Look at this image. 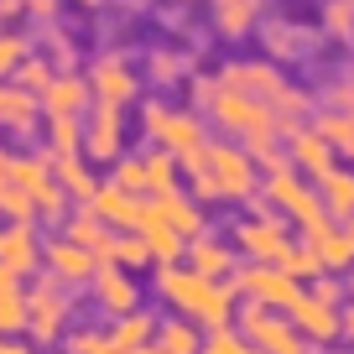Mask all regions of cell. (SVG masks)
Instances as JSON below:
<instances>
[{
	"mask_svg": "<svg viewBox=\"0 0 354 354\" xmlns=\"http://www.w3.org/2000/svg\"><path fill=\"white\" fill-rule=\"evenodd\" d=\"M156 292H162L188 323H203V328H224V323L234 318V302H240L230 281L198 277L188 266H162V271H156Z\"/></svg>",
	"mask_w": 354,
	"mask_h": 354,
	"instance_id": "cell-1",
	"label": "cell"
},
{
	"mask_svg": "<svg viewBox=\"0 0 354 354\" xmlns=\"http://www.w3.org/2000/svg\"><path fill=\"white\" fill-rule=\"evenodd\" d=\"M146 131L162 151L177 156V172H193L203 167V146H209V131H203L198 115H183V110H167V104H146Z\"/></svg>",
	"mask_w": 354,
	"mask_h": 354,
	"instance_id": "cell-2",
	"label": "cell"
},
{
	"mask_svg": "<svg viewBox=\"0 0 354 354\" xmlns=\"http://www.w3.org/2000/svg\"><path fill=\"white\" fill-rule=\"evenodd\" d=\"M230 323H240V339H250L261 354H308L313 344L302 339L297 328H292V318L287 313H277V308H261V302H234V318Z\"/></svg>",
	"mask_w": 354,
	"mask_h": 354,
	"instance_id": "cell-3",
	"label": "cell"
},
{
	"mask_svg": "<svg viewBox=\"0 0 354 354\" xmlns=\"http://www.w3.org/2000/svg\"><path fill=\"white\" fill-rule=\"evenodd\" d=\"M266 193H271V203H277V209H287L292 219L302 224V234H308V240L328 230V209H323V198L297 177V167H292V162L271 167V177H266Z\"/></svg>",
	"mask_w": 354,
	"mask_h": 354,
	"instance_id": "cell-4",
	"label": "cell"
},
{
	"mask_svg": "<svg viewBox=\"0 0 354 354\" xmlns=\"http://www.w3.org/2000/svg\"><path fill=\"white\" fill-rule=\"evenodd\" d=\"M230 287L234 292H245L250 302H261V308H277V313H287L292 302L302 297V281L297 277H287L281 266H266V261H255V266H245V271H230Z\"/></svg>",
	"mask_w": 354,
	"mask_h": 354,
	"instance_id": "cell-5",
	"label": "cell"
},
{
	"mask_svg": "<svg viewBox=\"0 0 354 354\" xmlns=\"http://www.w3.org/2000/svg\"><path fill=\"white\" fill-rule=\"evenodd\" d=\"M21 302H26V328H32L42 344L63 333L68 292H63V281H57V277H37V281H32V292H21Z\"/></svg>",
	"mask_w": 354,
	"mask_h": 354,
	"instance_id": "cell-6",
	"label": "cell"
},
{
	"mask_svg": "<svg viewBox=\"0 0 354 354\" xmlns=\"http://www.w3.org/2000/svg\"><path fill=\"white\" fill-rule=\"evenodd\" d=\"M203 167H209L219 198H250L255 193V162L240 151V146H203Z\"/></svg>",
	"mask_w": 354,
	"mask_h": 354,
	"instance_id": "cell-7",
	"label": "cell"
},
{
	"mask_svg": "<svg viewBox=\"0 0 354 354\" xmlns=\"http://www.w3.org/2000/svg\"><path fill=\"white\" fill-rule=\"evenodd\" d=\"M234 245H240L250 261H266V266H277L281 261V250L292 245V234H287V219H281L277 209H261L255 219H245L240 230H234Z\"/></svg>",
	"mask_w": 354,
	"mask_h": 354,
	"instance_id": "cell-8",
	"label": "cell"
},
{
	"mask_svg": "<svg viewBox=\"0 0 354 354\" xmlns=\"http://www.w3.org/2000/svg\"><path fill=\"white\" fill-rule=\"evenodd\" d=\"M287 318H292V328H297L308 344H333L339 339V308L323 302V297H313V292H302V297L292 302Z\"/></svg>",
	"mask_w": 354,
	"mask_h": 354,
	"instance_id": "cell-9",
	"label": "cell"
},
{
	"mask_svg": "<svg viewBox=\"0 0 354 354\" xmlns=\"http://www.w3.org/2000/svg\"><path fill=\"white\" fill-rule=\"evenodd\" d=\"M42 266H47V277H57L63 287H84L100 261H94V250H84V245H73V240H47Z\"/></svg>",
	"mask_w": 354,
	"mask_h": 354,
	"instance_id": "cell-10",
	"label": "cell"
},
{
	"mask_svg": "<svg viewBox=\"0 0 354 354\" xmlns=\"http://www.w3.org/2000/svg\"><path fill=\"white\" fill-rule=\"evenodd\" d=\"M78 156H84V162H115V156H120V110H115V104H94Z\"/></svg>",
	"mask_w": 354,
	"mask_h": 354,
	"instance_id": "cell-11",
	"label": "cell"
},
{
	"mask_svg": "<svg viewBox=\"0 0 354 354\" xmlns=\"http://www.w3.org/2000/svg\"><path fill=\"white\" fill-rule=\"evenodd\" d=\"M146 214L151 219H162L172 234H183V240H193V234H203V203H193L188 193H156V198H146Z\"/></svg>",
	"mask_w": 354,
	"mask_h": 354,
	"instance_id": "cell-12",
	"label": "cell"
},
{
	"mask_svg": "<svg viewBox=\"0 0 354 354\" xmlns=\"http://www.w3.org/2000/svg\"><path fill=\"white\" fill-rule=\"evenodd\" d=\"M281 136L292 141V167L297 172H308V177H323V172H333V151H328V141H323L318 131H308V125H281Z\"/></svg>",
	"mask_w": 354,
	"mask_h": 354,
	"instance_id": "cell-13",
	"label": "cell"
},
{
	"mask_svg": "<svg viewBox=\"0 0 354 354\" xmlns=\"http://www.w3.org/2000/svg\"><path fill=\"white\" fill-rule=\"evenodd\" d=\"M94 302H100L104 313H115V318H120V313H131V308H141V292H136V281L125 277L120 266H94Z\"/></svg>",
	"mask_w": 354,
	"mask_h": 354,
	"instance_id": "cell-14",
	"label": "cell"
},
{
	"mask_svg": "<svg viewBox=\"0 0 354 354\" xmlns=\"http://www.w3.org/2000/svg\"><path fill=\"white\" fill-rule=\"evenodd\" d=\"M37 110L42 115H84L88 110V84L73 73H53L47 88L37 94Z\"/></svg>",
	"mask_w": 354,
	"mask_h": 354,
	"instance_id": "cell-15",
	"label": "cell"
},
{
	"mask_svg": "<svg viewBox=\"0 0 354 354\" xmlns=\"http://www.w3.org/2000/svg\"><path fill=\"white\" fill-rule=\"evenodd\" d=\"M0 266H11L16 277H32L42 266V245H37L32 224H6L0 230Z\"/></svg>",
	"mask_w": 354,
	"mask_h": 354,
	"instance_id": "cell-16",
	"label": "cell"
},
{
	"mask_svg": "<svg viewBox=\"0 0 354 354\" xmlns=\"http://www.w3.org/2000/svg\"><path fill=\"white\" fill-rule=\"evenodd\" d=\"M141 203L146 198H136V193H125V188H94V198H88V209L104 219V230H136L141 224Z\"/></svg>",
	"mask_w": 354,
	"mask_h": 354,
	"instance_id": "cell-17",
	"label": "cell"
},
{
	"mask_svg": "<svg viewBox=\"0 0 354 354\" xmlns=\"http://www.w3.org/2000/svg\"><path fill=\"white\" fill-rule=\"evenodd\" d=\"M136 73L120 63H100L94 73H88V100H100V104H115V110H125V104L136 100Z\"/></svg>",
	"mask_w": 354,
	"mask_h": 354,
	"instance_id": "cell-18",
	"label": "cell"
},
{
	"mask_svg": "<svg viewBox=\"0 0 354 354\" xmlns=\"http://www.w3.org/2000/svg\"><path fill=\"white\" fill-rule=\"evenodd\" d=\"M183 255H188V271L214 277V281H224L234 271V250L224 240H214V234H193V240L183 245Z\"/></svg>",
	"mask_w": 354,
	"mask_h": 354,
	"instance_id": "cell-19",
	"label": "cell"
},
{
	"mask_svg": "<svg viewBox=\"0 0 354 354\" xmlns=\"http://www.w3.org/2000/svg\"><path fill=\"white\" fill-rule=\"evenodd\" d=\"M219 84H230V88H245V94H250V100H261V104H271L281 94V73L277 68H266V63H234V68H224V78Z\"/></svg>",
	"mask_w": 354,
	"mask_h": 354,
	"instance_id": "cell-20",
	"label": "cell"
},
{
	"mask_svg": "<svg viewBox=\"0 0 354 354\" xmlns=\"http://www.w3.org/2000/svg\"><path fill=\"white\" fill-rule=\"evenodd\" d=\"M47 167H53V183H57V188H63L68 193V198H94V188H100V177H94V172H88V162H84V156H47Z\"/></svg>",
	"mask_w": 354,
	"mask_h": 354,
	"instance_id": "cell-21",
	"label": "cell"
},
{
	"mask_svg": "<svg viewBox=\"0 0 354 354\" xmlns=\"http://www.w3.org/2000/svg\"><path fill=\"white\" fill-rule=\"evenodd\" d=\"M6 183H16L21 193H32V203H37L47 188H53V167H47V156H11Z\"/></svg>",
	"mask_w": 354,
	"mask_h": 354,
	"instance_id": "cell-22",
	"label": "cell"
},
{
	"mask_svg": "<svg viewBox=\"0 0 354 354\" xmlns=\"http://www.w3.org/2000/svg\"><path fill=\"white\" fill-rule=\"evenodd\" d=\"M198 344H203V333L183 318L156 323V333H151V354H198Z\"/></svg>",
	"mask_w": 354,
	"mask_h": 354,
	"instance_id": "cell-23",
	"label": "cell"
},
{
	"mask_svg": "<svg viewBox=\"0 0 354 354\" xmlns=\"http://www.w3.org/2000/svg\"><path fill=\"white\" fill-rule=\"evenodd\" d=\"M308 245L318 250V266H323V271H349V266H354V240H349L344 230H333V224H328L323 234H313Z\"/></svg>",
	"mask_w": 354,
	"mask_h": 354,
	"instance_id": "cell-24",
	"label": "cell"
},
{
	"mask_svg": "<svg viewBox=\"0 0 354 354\" xmlns=\"http://www.w3.org/2000/svg\"><path fill=\"white\" fill-rule=\"evenodd\" d=\"M318 198H323L328 214H344V219H349V214H354V172H344V167L323 172L318 177Z\"/></svg>",
	"mask_w": 354,
	"mask_h": 354,
	"instance_id": "cell-25",
	"label": "cell"
},
{
	"mask_svg": "<svg viewBox=\"0 0 354 354\" xmlns=\"http://www.w3.org/2000/svg\"><path fill=\"white\" fill-rule=\"evenodd\" d=\"M214 26H219L224 37H245L255 21V11H261V0H214Z\"/></svg>",
	"mask_w": 354,
	"mask_h": 354,
	"instance_id": "cell-26",
	"label": "cell"
},
{
	"mask_svg": "<svg viewBox=\"0 0 354 354\" xmlns=\"http://www.w3.org/2000/svg\"><path fill=\"white\" fill-rule=\"evenodd\" d=\"M151 333H156V318H151V313H141V308H131V313L115 318L110 344H115V349H136V344H151Z\"/></svg>",
	"mask_w": 354,
	"mask_h": 354,
	"instance_id": "cell-27",
	"label": "cell"
},
{
	"mask_svg": "<svg viewBox=\"0 0 354 354\" xmlns=\"http://www.w3.org/2000/svg\"><path fill=\"white\" fill-rule=\"evenodd\" d=\"M37 115H42V110H37V94H32V88H21V84L6 88V115H0V125H11V131L32 136Z\"/></svg>",
	"mask_w": 354,
	"mask_h": 354,
	"instance_id": "cell-28",
	"label": "cell"
},
{
	"mask_svg": "<svg viewBox=\"0 0 354 354\" xmlns=\"http://www.w3.org/2000/svg\"><path fill=\"white\" fill-rule=\"evenodd\" d=\"M313 131L328 141V151L354 156V110H328V115H318V125H313Z\"/></svg>",
	"mask_w": 354,
	"mask_h": 354,
	"instance_id": "cell-29",
	"label": "cell"
},
{
	"mask_svg": "<svg viewBox=\"0 0 354 354\" xmlns=\"http://www.w3.org/2000/svg\"><path fill=\"white\" fill-rule=\"evenodd\" d=\"M47 146L53 156H73L84 146V115H47Z\"/></svg>",
	"mask_w": 354,
	"mask_h": 354,
	"instance_id": "cell-30",
	"label": "cell"
},
{
	"mask_svg": "<svg viewBox=\"0 0 354 354\" xmlns=\"http://www.w3.org/2000/svg\"><path fill=\"white\" fill-rule=\"evenodd\" d=\"M141 167H146V198H156V193H172L177 183H183V172H177V156H172V151L141 156Z\"/></svg>",
	"mask_w": 354,
	"mask_h": 354,
	"instance_id": "cell-31",
	"label": "cell"
},
{
	"mask_svg": "<svg viewBox=\"0 0 354 354\" xmlns=\"http://www.w3.org/2000/svg\"><path fill=\"white\" fill-rule=\"evenodd\" d=\"M277 266L287 271V277H297V281H313V277H323V266H318V250H313L308 240H302V245L292 240L287 250H281V261H277Z\"/></svg>",
	"mask_w": 354,
	"mask_h": 354,
	"instance_id": "cell-32",
	"label": "cell"
},
{
	"mask_svg": "<svg viewBox=\"0 0 354 354\" xmlns=\"http://www.w3.org/2000/svg\"><path fill=\"white\" fill-rule=\"evenodd\" d=\"M104 219L94 209H84V214H73V219H68V230H63V240H73V245H84V250H94V245L104 240Z\"/></svg>",
	"mask_w": 354,
	"mask_h": 354,
	"instance_id": "cell-33",
	"label": "cell"
},
{
	"mask_svg": "<svg viewBox=\"0 0 354 354\" xmlns=\"http://www.w3.org/2000/svg\"><path fill=\"white\" fill-rule=\"evenodd\" d=\"M0 214H6L11 224H32L37 203H32V193H21L16 183H0Z\"/></svg>",
	"mask_w": 354,
	"mask_h": 354,
	"instance_id": "cell-34",
	"label": "cell"
},
{
	"mask_svg": "<svg viewBox=\"0 0 354 354\" xmlns=\"http://www.w3.org/2000/svg\"><path fill=\"white\" fill-rule=\"evenodd\" d=\"M198 354H261V349H255V344H245L240 333H234L230 323H224V328H214L209 339L198 344Z\"/></svg>",
	"mask_w": 354,
	"mask_h": 354,
	"instance_id": "cell-35",
	"label": "cell"
},
{
	"mask_svg": "<svg viewBox=\"0 0 354 354\" xmlns=\"http://www.w3.org/2000/svg\"><path fill=\"white\" fill-rule=\"evenodd\" d=\"M115 188L146 198V167H141V156H115Z\"/></svg>",
	"mask_w": 354,
	"mask_h": 354,
	"instance_id": "cell-36",
	"label": "cell"
},
{
	"mask_svg": "<svg viewBox=\"0 0 354 354\" xmlns=\"http://www.w3.org/2000/svg\"><path fill=\"white\" fill-rule=\"evenodd\" d=\"M110 349H115L110 333H100V328H78L68 339V354H110Z\"/></svg>",
	"mask_w": 354,
	"mask_h": 354,
	"instance_id": "cell-37",
	"label": "cell"
},
{
	"mask_svg": "<svg viewBox=\"0 0 354 354\" xmlns=\"http://www.w3.org/2000/svg\"><path fill=\"white\" fill-rule=\"evenodd\" d=\"M47 78H53V68H47V63H37V57H21V63H16V84H21V88H32V94H42V88H47Z\"/></svg>",
	"mask_w": 354,
	"mask_h": 354,
	"instance_id": "cell-38",
	"label": "cell"
},
{
	"mask_svg": "<svg viewBox=\"0 0 354 354\" xmlns=\"http://www.w3.org/2000/svg\"><path fill=\"white\" fill-rule=\"evenodd\" d=\"M26 328V302L21 292H11V297H0V333H21Z\"/></svg>",
	"mask_w": 354,
	"mask_h": 354,
	"instance_id": "cell-39",
	"label": "cell"
},
{
	"mask_svg": "<svg viewBox=\"0 0 354 354\" xmlns=\"http://www.w3.org/2000/svg\"><path fill=\"white\" fill-rule=\"evenodd\" d=\"M323 21H328V32H333V37H354V6H349V0H328Z\"/></svg>",
	"mask_w": 354,
	"mask_h": 354,
	"instance_id": "cell-40",
	"label": "cell"
},
{
	"mask_svg": "<svg viewBox=\"0 0 354 354\" xmlns=\"http://www.w3.org/2000/svg\"><path fill=\"white\" fill-rule=\"evenodd\" d=\"M21 57H26V42H21L16 32H0V78L16 73V63H21Z\"/></svg>",
	"mask_w": 354,
	"mask_h": 354,
	"instance_id": "cell-41",
	"label": "cell"
},
{
	"mask_svg": "<svg viewBox=\"0 0 354 354\" xmlns=\"http://www.w3.org/2000/svg\"><path fill=\"white\" fill-rule=\"evenodd\" d=\"M318 281V287H313V297H323V302H333V308H339V297H344V287H339V277L328 281V271H323V277H313Z\"/></svg>",
	"mask_w": 354,
	"mask_h": 354,
	"instance_id": "cell-42",
	"label": "cell"
},
{
	"mask_svg": "<svg viewBox=\"0 0 354 354\" xmlns=\"http://www.w3.org/2000/svg\"><path fill=\"white\" fill-rule=\"evenodd\" d=\"M11 292H21V277H16L11 266H0V297H11Z\"/></svg>",
	"mask_w": 354,
	"mask_h": 354,
	"instance_id": "cell-43",
	"label": "cell"
},
{
	"mask_svg": "<svg viewBox=\"0 0 354 354\" xmlns=\"http://www.w3.org/2000/svg\"><path fill=\"white\" fill-rule=\"evenodd\" d=\"M183 73V63H177V57H156V78H177Z\"/></svg>",
	"mask_w": 354,
	"mask_h": 354,
	"instance_id": "cell-44",
	"label": "cell"
},
{
	"mask_svg": "<svg viewBox=\"0 0 354 354\" xmlns=\"http://www.w3.org/2000/svg\"><path fill=\"white\" fill-rule=\"evenodd\" d=\"M339 339H354V308L339 313Z\"/></svg>",
	"mask_w": 354,
	"mask_h": 354,
	"instance_id": "cell-45",
	"label": "cell"
},
{
	"mask_svg": "<svg viewBox=\"0 0 354 354\" xmlns=\"http://www.w3.org/2000/svg\"><path fill=\"white\" fill-rule=\"evenodd\" d=\"M26 6H32L37 16H53V11H57V0H26Z\"/></svg>",
	"mask_w": 354,
	"mask_h": 354,
	"instance_id": "cell-46",
	"label": "cell"
},
{
	"mask_svg": "<svg viewBox=\"0 0 354 354\" xmlns=\"http://www.w3.org/2000/svg\"><path fill=\"white\" fill-rule=\"evenodd\" d=\"M6 172H11V151L0 146V183H6Z\"/></svg>",
	"mask_w": 354,
	"mask_h": 354,
	"instance_id": "cell-47",
	"label": "cell"
},
{
	"mask_svg": "<svg viewBox=\"0 0 354 354\" xmlns=\"http://www.w3.org/2000/svg\"><path fill=\"white\" fill-rule=\"evenodd\" d=\"M110 354H151V344H136V349H110Z\"/></svg>",
	"mask_w": 354,
	"mask_h": 354,
	"instance_id": "cell-48",
	"label": "cell"
},
{
	"mask_svg": "<svg viewBox=\"0 0 354 354\" xmlns=\"http://www.w3.org/2000/svg\"><path fill=\"white\" fill-rule=\"evenodd\" d=\"M11 354H32V349H21V344H11Z\"/></svg>",
	"mask_w": 354,
	"mask_h": 354,
	"instance_id": "cell-49",
	"label": "cell"
},
{
	"mask_svg": "<svg viewBox=\"0 0 354 354\" xmlns=\"http://www.w3.org/2000/svg\"><path fill=\"white\" fill-rule=\"evenodd\" d=\"M344 234H349V240H354V214H349V230H344Z\"/></svg>",
	"mask_w": 354,
	"mask_h": 354,
	"instance_id": "cell-50",
	"label": "cell"
},
{
	"mask_svg": "<svg viewBox=\"0 0 354 354\" xmlns=\"http://www.w3.org/2000/svg\"><path fill=\"white\" fill-rule=\"evenodd\" d=\"M0 115H6V88H0Z\"/></svg>",
	"mask_w": 354,
	"mask_h": 354,
	"instance_id": "cell-51",
	"label": "cell"
},
{
	"mask_svg": "<svg viewBox=\"0 0 354 354\" xmlns=\"http://www.w3.org/2000/svg\"><path fill=\"white\" fill-rule=\"evenodd\" d=\"M84 6H100V0H84Z\"/></svg>",
	"mask_w": 354,
	"mask_h": 354,
	"instance_id": "cell-52",
	"label": "cell"
},
{
	"mask_svg": "<svg viewBox=\"0 0 354 354\" xmlns=\"http://www.w3.org/2000/svg\"><path fill=\"white\" fill-rule=\"evenodd\" d=\"M349 6H354V0H349Z\"/></svg>",
	"mask_w": 354,
	"mask_h": 354,
	"instance_id": "cell-53",
	"label": "cell"
}]
</instances>
